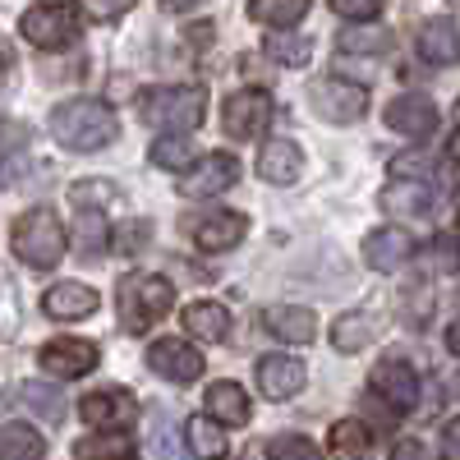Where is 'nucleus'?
<instances>
[{
	"instance_id": "1",
	"label": "nucleus",
	"mask_w": 460,
	"mask_h": 460,
	"mask_svg": "<svg viewBox=\"0 0 460 460\" xmlns=\"http://www.w3.org/2000/svg\"><path fill=\"white\" fill-rule=\"evenodd\" d=\"M115 134H120V120L97 97H74L51 111V138L69 152H97V147L115 143Z\"/></svg>"
},
{
	"instance_id": "2",
	"label": "nucleus",
	"mask_w": 460,
	"mask_h": 460,
	"mask_svg": "<svg viewBox=\"0 0 460 460\" xmlns=\"http://www.w3.org/2000/svg\"><path fill=\"white\" fill-rule=\"evenodd\" d=\"M115 299H120V304H115V309H120V327L134 332V336H143L147 327H157L171 314L175 290L157 272H129L120 281V290H115Z\"/></svg>"
},
{
	"instance_id": "3",
	"label": "nucleus",
	"mask_w": 460,
	"mask_h": 460,
	"mask_svg": "<svg viewBox=\"0 0 460 460\" xmlns=\"http://www.w3.org/2000/svg\"><path fill=\"white\" fill-rule=\"evenodd\" d=\"M203 106H208V93L194 84H180V88H147L138 97V115L147 125H157V129H199L203 125Z\"/></svg>"
},
{
	"instance_id": "4",
	"label": "nucleus",
	"mask_w": 460,
	"mask_h": 460,
	"mask_svg": "<svg viewBox=\"0 0 460 460\" xmlns=\"http://www.w3.org/2000/svg\"><path fill=\"white\" fill-rule=\"evenodd\" d=\"M10 244H14V253L28 267H56L65 258V244L69 240H65V226H60V217L51 208H32V212H23L14 221Z\"/></svg>"
},
{
	"instance_id": "5",
	"label": "nucleus",
	"mask_w": 460,
	"mask_h": 460,
	"mask_svg": "<svg viewBox=\"0 0 460 460\" xmlns=\"http://www.w3.org/2000/svg\"><path fill=\"white\" fill-rule=\"evenodd\" d=\"M19 32L42 51H65V47H74V37H79V10L60 5V0H42V5L23 10Z\"/></svg>"
},
{
	"instance_id": "6",
	"label": "nucleus",
	"mask_w": 460,
	"mask_h": 460,
	"mask_svg": "<svg viewBox=\"0 0 460 460\" xmlns=\"http://www.w3.org/2000/svg\"><path fill=\"white\" fill-rule=\"evenodd\" d=\"M309 106L327 125H355V120H364V111H368V88L364 84H345V79H318L309 88Z\"/></svg>"
},
{
	"instance_id": "7",
	"label": "nucleus",
	"mask_w": 460,
	"mask_h": 460,
	"mask_svg": "<svg viewBox=\"0 0 460 460\" xmlns=\"http://www.w3.org/2000/svg\"><path fill=\"white\" fill-rule=\"evenodd\" d=\"M267 125H272V97H267L262 88H240V93H230L226 106H221V129L226 138H258Z\"/></svg>"
},
{
	"instance_id": "8",
	"label": "nucleus",
	"mask_w": 460,
	"mask_h": 460,
	"mask_svg": "<svg viewBox=\"0 0 460 460\" xmlns=\"http://www.w3.org/2000/svg\"><path fill=\"white\" fill-rule=\"evenodd\" d=\"M235 180H240V162L230 157V152H208V157H199L184 171L180 194L184 199H212V194H221V189H230Z\"/></svg>"
},
{
	"instance_id": "9",
	"label": "nucleus",
	"mask_w": 460,
	"mask_h": 460,
	"mask_svg": "<svg viewBox=\"0 0 460 460\" xmlns=\"http://www.w3.org/2000/svg\"><path fill=\"white\" fill-rule=\"evenodd\" d=\"M147 368L157 377H171V382H199L203 377V355L180 336H162V341L147 345Z\"/></svg>"
},
{
	"instance_id": "10",
	"label": "nucleus",
	"mask_w": 460,
	"mask_h": 460,
	"mask_svg": "<svg viewBox=\"0 0 460 460\" xmlns=\"http://www.w3.org/2000/svg\"><path fill=\"white\" fill-rule=\"evenodd\" d=\"M47 377H84L97 368V345L93 341H79V336H56L42 345V355H37Z\"/></svg>"
},
{
	"instance_id": "11",
	"label": "nucleus",
	"mask_w": 460,
	"mask_h": 460,
	"mask_svg": "<svg viewBox=\"0 0 460 460\" xmlns=\"http://www.w3.org/2000/svg\"><path fill=\"white\" fill-rule=\"evenodd\" d=\"M304 382H309V373H304V364L295 355H267L258 359V392L267 401H290L304 392Z\"/></svg>"
},
{
	"instance_id": "12",
	"label": "nucleus",
	"mask_w": 460,
	"mask_h": 460,
	"mask_svg": "<svg viewBox=\"0 0 460 460\" xmlns=\"http://www.w3.org/2000/svg\"><path fill=\"white\" fill-rule=\"evenodd\" d=\"M387 125L405 138H429L438 129V106L424 97V93H401L392 106H387Z\"/></svg>"
},
{
	"instance_id": "13",
	"label": "nucleus",
	"mask_w": 460,
	"mask_h": 460,
	"mask_svg": "<svg viewBox=\"0 0 460 460\" xmlns=\"http://www.w3.org/2000/svg\"><path fill=\"white\" fill-rule=\"evenodd\" d=\"M79 414L88 419V424H97L102 433H106V429H129V424H134V414H138V401H134L129 392H120V387H111V392H93V396H84Z\"/></svg>"
},
{
	"instance_id": "14",
	"label": "nucleus",
	"mask_w": 460,
	"mask_h": 460,
	"mask_svg": "<svg viewBox=\"0 0 460 460\" xmlns=\"http://www.w3.org/2000/svg\"><path fill=\"white\" fill-rule=\"evenodd\" d=\"M373 392L387 401L396 414H405V410H414V401H419V377H414L410 364L387 359V364H377V368H373Z\"/></svg>"
},
{
	"instance_id": "15",
	"label": "nucleus",
	"mask_w": 460,
	"mask_h": 460,
	"mask_svg": "<svg viewBox=\"0 0 460 460\" xmlns=\"http://www.w3.org/2000/svg\"><path fill=\"white\" fill-rule=\"evenodd\" d=\"M410 253H414V235L401 226H382L364 240V262L377 267V272H396V267L410 262Z\"/></svg>"
},
{
	"instance_id": "16",
	"label": "nucleus",
	"mask_w": 460,
	"mask_h": 460,
	"mask_svg": "<svg viewBox=\"0 0 460 460\" xmlns=\"http://www.w3.org/2000/svg\"><path fill=\"white\" fill-rule=\"evenodd\" d=\"M42 309L56 323H79V318H88L97 309V290L84 286V281H60V286H51L42 295Z\"/></svg>"
},
{
	"instance_id": "17",
	"label": "nucleus",
	"mask_w": 460,
	"mask_h": 460,
	"mask_svg": "<svg viewBox=\"0 0 460 460\" xmlns=\"http://www.w3.org/2000/svg\"><path fill=\"white\" fill-rule=\"evenodd\" d=\"M299 171H304L299 143H290V138H267V143H262V152H258V175H262L267 184H295Z\"/></svg>"
},
{
	"instance_id": "18",
	"label": "nucleus",
	"mask_w": 460,
	"mask_h": 460,
	"mask_svg": "<svg viewBox=\"0 0 460 460\" xmlns=\"http://www.w3.org/2000/svg\"><path fill=\"white\" fill-rule=\"evenodd\" d=\"M244 230H249V221L240 212H212L194 226V244L203 253H226V249H235L244 240Z\"/></svg>"
},
{
	"instance_id": "19",
	"label": "nucleus",
	"mask_w": 460,
	"mask_h": 460,
	"mask_svg": "<svg viewBox=\"0 0 460 460\" xmlns=\"http://www.w3.org/2000/svg\"><path fill=\"white\" fill-rule=\"evenodd\" d=\"M262 327L272 332L277 341L304 345V341H314L318 318H314V309H304V304H272V309L262 314Z\"/></svg>"
},
{
	"instance_id": "20",
	"label": "nucleus",
	"mask_w": 460,
	"mask_h": 460,
	"mask_svg": "<svg viewBox=\"0 0 460 460\" xmlns=\"http://www.w3.org/2000/svg\"><path fill=\"white\" fill-rule=\"evenodd\" d=\"M414 47L429 65H460V28L451 19H429L424 28H419Z\"/></svg>"
},
{
	"instance_id": "21",
	"label": "nucleus",
	"mask_w": 460,
	"mask_h": 460,
	"mask_svg": "<svg viewBox=\"0 0 460 460\" xmlns=\"http://www.w3.org/2000/svg\"><path fill=\"white\" fill-rule=\"evenodd\" d=\"M184 332L194 336V341H208V345H221L230 336V314H226V304L217 299H194L184 309Z\"/></svg>"
},
{
	"instance_id": "22",
	"label": "nucleus",
	"mask_w": 460,
	"mask_h": 460,
	"mask_svg": "<svg viewBox=\"0 0 460 460\" xmlns=\"http://www.w3.org/2000/svg\"><path fill=\"white\" fill-rule=\"evenodd\" d=\"M382 208L392 217H429L433 212V189L424 180H392L382 189Z\"/></svg>"
},
{
	"instance_id": "23",
	"label": "nucleus",
	"mask_w": 460,
	"mask_h": 460,
	"mask_svg": "<svg viewBox=\"0 0 460 460\" xmlns=\"http://www.w3.org/2000/svg\"><path fill=\"white\" fill-rule=\"evenodd\" d=\"M208 414L217 424H230V429H244L249 424V396L240 382H212L208 387Z\"/></svg>"
},
{
	"instance_id": "24",
	"label": "nucleus",
	"mask_w": 460,
	"mask_h": 460,
	"mask_svg": "<svg viewBox=\"0 0 460 460\" xmlns=\"http://www.w3.org/2000/svg\"><path fill=\"white\" fill-rule=\"evenodd\" d=\"M373 336H377V318L368 309H350V314H341L332 323V345L341 355H359Z\"/></svg>"
},
{
	"instance_id": "25",
	"label": "nucleus",
	"mask_w": 460,
	"mask_h": 460,
	"mask_svg": "<svg viewBox=\"0 0 460 460\" xmlns=\"http://www.w3.org/2000/svg\"><path fill=\"white\" fill-rule=\"evenodd\" d=\"M184 438H189V451H194L199 460H221L230 438H226V424H217L212 414H199L184 424Z\"/></svg>"
},
{
	"instance_id": "26",
	"label": "nucleus",
	"mask_w": 460,
	"mask_h": 460,
	"mask_svg": "<svg viewBox=\"0 0 460 460\" xmlns=\"http://www.w3.org/2000/svg\"><path fill=\"white\" fill-rule=\"evenodd\" d=\"M74 456L79 460H129L134 456V438L125 429H106V433L79 438L74 442Z\"/></svg>"
},
{
	"instance_id": "27",
	"label": "nucleus",
	"mask_w": 460,
	"mask_h": 460,
	"mask_svg": "<svg viewBox=\"0 0 460 460\" xmlns=\"http://www.w3.org/2000/svg\"><path fill=\"white\" fill-rule=\"evenodd\" d=\"M47 442L28 424H0V460H42Z\"/></svg>"
},
{
	"instance_id": "28",
	"label": "nucleus",
	"mask_w": 460,
	"mask_h": 460,
	"mask_svg": "<svg viewBox=\"0 0 460 460\" xmlns=\"http://www.w3.org/2000/svg\"><path fill=\"white\" fill-rule=\"evenodd\" d=\"M111 244V226L102 212H79V221H74V249H79V258L97 262Z\"/></svg>"
},
{
	"instance_id": "29",
	"label": "nucleus",
	"mask_w": 460,
	"mask_h": 460,
	"mask_svg": "<svg viewBox=\"0 0 460 460\" xmlns=\"http://www.w3.org/2000/svg\"><path fill=\"white\" fill-rule=\"evenodd\" d=\"M249 14L267 28H295L304 14H309V0H249Z\"/></svg>"
},
{
	"instance_id": "30",
	"label": "nucleus",
	"mask_w": 460,
	"mask_h": 460,
	"mask_svg": "<svg viewBox=\"0 0 460 460\" xmlns=\"http://www.w3.org/2000/svg\"><path fill=\"white\" fill-rule=\"evenodd\" d=\"M152 166H162V171H189L199 162V152H194V143H189L184 134H162L157 143H152Z\"/></svg>"
},
{
	"instance_id": "31",
	"label": "nucleus",
	"mask_w": 460,
	"mask_h": 460,
	"mask_svg": "<svg viewBox=\"0 0 460 460\" xmlns=\"http://www.w3.org/2000/svg\"><path fill=\"white\" fill-rule=\"evenodd\" d=\"M336 47L345 51V56H382L392 47V32H373V28H350V32H341L336 37Z\"/></svg>"
},
{
	"instance_id": "32",
	"label": "nucleus",
	"mask_w": 460,
	"mask_h": 460,
	"mask_svg": "<svg viewBox=\"0 0 460 460\" xmlns=\"http://www.w3.org/2000/svg\"><path fill=\"white\" fill-rule=\"evenodd\" d=\"M267 56L281 60V65H290V69H304V65H309V56H314V47H309V37L277 32V37H267Z\"/></svg>"
},
{
	"instance_id": "33",
	"label": "nucleus",
	"mask_w": 460,
	"mask_h": 460,
	"mask_svg": "<svg viewBox=\"0 0 460 460\" xmlns=\"http://www.w3.org/2000/svg\"><path fill=\"white\" fill-rule=\"evenodd\" d=\"M327 442H332L336 456H364L368 451V424H359V419H341V424H332Z\"/></svg>"
},
{
	"instance_id": "34",
	"label": "nucleus",
	"mask_w": 460,
	"mask_h": 460,
	"mask_svg": "<svg viewBox=\"0 0 460 460\" xmlns=\"http://www.w3.org/2000/svg\"><path fill=\"white\" fill-rule=\"evenodd\" d=\"M267 460H323V451L309 442V438H299V433H281L262 447Z\"/></svg>"
},
{
	"instance_id": "35",
	"label": "nucleus",
	"mask_w": 460,
	"mask_h": 460,
	"mask_svg": "<svg viewBox=\"0 0 460 460\" xmlns=\"http://www.w3.org/2000/svg\"><path fill=\"white\" fill-rule=\"evenodd\" d=\"M111 194H115L111 180H79V184L69 189V199H74V208H79V212H102L111 203Z\"/></svg>"
},
{
	"instance_id": "36",
	"label": "nucleus",
	"mask_w": 460,
	"mask_h": 460,
	"mask_svg": "<svg viewBox=\"0 0 460 460\" xmlns=\"http://www.w3.org/2000/svg\"><path fill=\"white\" fill-rule=\"evenodd\" d=\"M23 401H28L32 410H42L51 424H56V419H65V396L51 392V387H37V382H28V387H23Z\"/></svg>"
},
{
	"instance_id": "37",
	"label": "nucleus",
	"mask_w": 460,
	"mask_h": 460,
	"mask_svg": "<svg viewBox=\"0 0 460 460\" xmlns=\"http://www.w3.org/2000/svg\"><path fill=\"white\" fill-rule=\"evenodd\" d=\"M327 5L350 23H373L382 14V0H327Z\"/></svg>"
},
{
	"instance_id": "38",
	"label": "nucleus",
	"mask_w": 460,
	"mask_h": 460,
	"mask_svg": "<svg viewBox=\"0 0 460 460\" xmlns=\"http://www.w3.org/2000/svg\"><path fill=\"white\" fill-rule=\"evenodd\" d=\"M152 456H157V460H184L171 419H157V429H152Z\"/></svg>"
},
{
	"instance_id": "39",
	"label": "nucleus",
	"mask_w": 460,
	"mask_h": 460,
	"mask_svg": "<svg viewBox=\"0 0 460 460\" xmlns=\"http://www.w3.org/2000/svg\"><path fill=\"white\" fill-rule=\"evenodd\" d=\"M134 5H138V0H79V10H84L88 19H97V23L120 19V14H129Z\"/></svg>"
},
{
	"instance_id": "40",
	"label": "nucleus",
	"mask_w": 460,
	"mask_h": 460,
	"mask_svg": "<svg viewBox=\"0 0 460 460\" xmlns=\"http://www.w3.org/2000/svg\"><path fill=\"white\" fill-rule=\"evenodd\" d=\"M147 221H129V226H120V235H115V249L120 253H138L143 244H147Z\"/></svg>"
},
{
	"instance_id": "41",
	"label": "nucleus",
	"mask_w": 460,
	"mask_h": 460,
	"mask_svg": "<svg viewBox=\"0 0 460 460\" xmlns=\"http://www.w3.org/2000/svg\"><path fill=\"white\" fill-rule=\"evenodd\" d=\"M442 460H460V414L442 429Z\"/></svg>"
},
{
	"instance_id": "42",
	"label": "nucleus",
	"mask_w": 460,
	"mask_h": 460,
	"mask_svg": "<svg viewBox=\"0 0 460 460\" xmlns=\"http://www.w3.org/2000/svg\"><path fill=\"white\" fill-rule=\"evenodd\" d=\"M392 460H429V447L424 442H396Z\"/></svg>"
},
{
	"instance_id": "43",
	"label": "nucleus",
	"mask_w": 460,
	"mask_h": 460,
	"mask_svg": "<svg viewBox=\"0 0 460 460\" xmlns=\"http://www.w3.org/2000/svg\"><path fill=\"white\" fill-rule=\"evenodd\" d=\"M184 37H189V42H194V47H208V42H212V23H199V28H189Z\"/></svg>"
},
{
	"instance_id": "44",
	"label": "nucleus",
	"mask_w": 460,
	"mask_h": 460,
	"mask_svg": "<svg viewBox=\"0 0 460 460\" xmlns=\"http://www.w3.org/2000/svg\"><path fill=\"white\" fill-rule=\"evenodd\" d=\"M447 350H451V355H460V318L447 327Z\"/></svg>"
},
{
	"instance_id": "45",
	"label": "nucleus",
	"mask_w": 460,
	"mask_h": 460,
	"mask_svg": "<svg viewBox=\"0 0 460 460\" xmlns=\"http://www.w3.org/2000/svg\"><path fill=\"white\" fill-rule=\"evenodd\" d=\"M447 157L460 162V129H451V138H447Z\"/></svg>"
},
{
	"instance_id": "46",
	"label": "nucleus",
	"mask_w": 460,
	"mask_h": 460,
	"mask_svg": "<svg viewBox=\"0 0 460 460\" xmlns=\"http://www.w3.org/2000/svg\"><path fill=\"white\" fill-rule=\"evenodd\" d=\"M171 10H189V5H203V0H166Z\"/></svg>"
},
{
	"instance_id": "47",
	"label": "nucleus",
	"mask_w": 460,
	"mask_h": 460,
	"mask_svg": "<svg viewBox=\"0 0 460 460\" xmlns=\"http://www.w3.org/2000/svg\"><path fill=\"white\" fill-rule=\"evenodd\" d=\"M447 387H451V392L460 396V373H451V382H447Z\"/></svg>"
}]
</instances>
